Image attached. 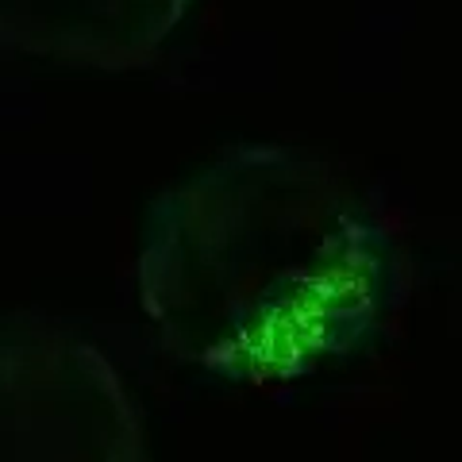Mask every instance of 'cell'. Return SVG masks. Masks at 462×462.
<instances>
[{"label":"cell","mask_w":462,"mask_h":462,"mask_svg":"<svg viewBox=\"0 0 462 462\" xmlns=\"http://www.w3.org/2000/svg\"><path fill=\"white\" fill-rule=\"evenodd\" d=\"M0 462H147L120 378L74 339H0Z\"/></svg>","instance_id":"2"},{"label":"cell","mask_w":462,"mask_h":462,"mask_svg":"<svg viewBox=\"0 0 462 462\" xmlns=\"http://www.w3.org/2000/svg\"><path fill=\"white\" fill-rule=\"evenodd\" d=\"M270 200L166 251L147 300L170 343L236 382H293L363 351L401 297L393 236L320 170L278 162Z\"/></svg>","instance_id":"1"}]
</instances>
